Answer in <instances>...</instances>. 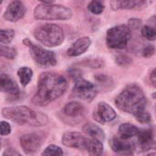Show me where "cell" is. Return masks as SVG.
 Instances as JSON below:
<instances>
[{"instance_id":"obj_19","label":"cell","mask_w":156,"mask_h":156,"mask_svg":"<svg viewBox=\"0 0 156 156\" xmlns=\"http://www.w3.org/2000/svg\"><path fill=\"white\" fill-rule=\"evenodd\" d=\"M63 112L69 117H79L84 112V107L78 101H70L64 106Z\"/></svg>"},{"instance_id":"obj_11","label":"cell","mask_w":156,"mask_h":156,"mask_svg":"<svg viewBox=\"0 0 156 156\" xmlns=\"http://www.w3.org/2000/svg\"><path fill=\"white\" fill-rule=\"evenodd\" d=\"M117 114L112 107H111L106 102H100L98 103L94 112H93V118L96 122H98L101 124H105L112 122L115 118Z\"/></svg>"},{"instance_id":"obj_35","label":"cell","mask_w":156,"mask_h":156,"mask_svg":"<svg viewBox=\"0 0 156 156\" xmlns=\"http://www.w3.org/2000/svg\"><path fill=\"white\" fill-rule=\"evenodd\" d=\"M153 96H154V98H156V93H154V95H153Z\"/></svg>"},{"instance_id":"obj_13","label":"cell","mask_w":156,"mask_h":156,"mask_svg":"<svg viewBox=\"0 0 156 156\" xmlns=\"http://www.w3.org/2000/svg\"><path fill=\"white\" fill-rule=\"evenodd\" d=\"M25 5L19 0H15L8 5L3 15V17L9 22H16L21 19L25 16Z\"/></svg>"},{"instance_id":"obj_27","label":"cell","mask_w":156,"mask_h":156,"mask_svg":"<svg viewBox=\"0 0 156 156\" xmlns=\"http://www.w3.org/2000/svg\"><path fill=\"white\" fill-rule=\"evenodd\" d=\"M1 56L6 58L13 59L16 57V50L14 48H10L5 45H1Z\"/></svg>"},{"instance_id":"obj_5","label":"cell","mask_w":156,"mask_h":156,"mask_svg":"<svg viewBox=\"0 0 156 156\" xmlns=\"http://www.w3.org/2000/svg\"><path fill=\"white\" fill-rule=\"evenodd\" d=\"M34 16L39 20H68L72 17V11L62 5L42 4L36 6Z\"/></svg>"},{"instance_id":"obj_15","label":"cell","mask_w":156,"mask_h":156,"mask_svg":"<svg viewBox=\"0 0 156 156\" xmlns=\"http://www.w3.org/2000/svg\"><path fill=\"white\" fill-rule=\"evenodd\" d=\"M110 146L114 153L120 154H132L133 150L134 149V145L128 143L127 140L119 139V138H112L110 141Z\"/></svg>"},{"instance_id":"obj_20","label":"cell","mask_w":156,"mask_h":156,"mask_svg":"<svg viewBox=\"0 0 156 156\" xmlns=\"http://www.w3.org/2000/svg\"><path fill=\"white\" fill-rule=\"evenodd\" d=\"M139 130L140 129L132 123H123L119 127V134L122 139L128 141L133 137H136Z\"/></svg>"},{"instance_id":"obj_21","label":"cell","mask_w":156,"mask_h":156,"mask_svg":"<svg viewBox=\"0 0 156 156\" xmlns=\"http://www.w3.org/2000/svg\"><path fill=\"white\" fill-rule=\"evenodd\" d=\"M102 141L96 139V138H91L89 139V143L87 145V151L90 155H101L103 153V144L101 143Z\"/></svg>"},{"instance_id":"obj_3","label":"cell","mask_w":156,"mask_h":156,"mask_svg":"<svg viewBox=\"0 0 156 156\" xmlns=\"http://www.w3.org/2000/svg\"><path fill=\"white\" fill-rule=\"evenodd\" d=\"M3 116L18 125L44 126L48 122L46 114L35 112L26 106H12L2 110Z\"/></svg>"},{"instance_id":"obj_14","label":"cell","mask_w":156,"mask_h":156,"mask_svg":"<svg viewBox=\"0 0 156 156\" xmlns=\"http://www.w3.org/2000/svg\"><path fill=\"white\" fill-rule=\"evenodd\" d=\"M91 45V40L88 37H82L78 38L71 47L68 49L67 54L69 57H78L85 53Z\"/></svg>"},{"instance_id":"obj_4","label":"cell","mask_w":156,"mask_h":156,"mask_svg":"<svg viewBox=\"0 0 156 156\" xmlns=\"http://www.w3.org/2000/svg\"><path fill=\"white\" fill-rule=\"evenodd\" d=\"M34 37L44 46L53 48L59 46L63 42L64 32L56 24H43L34 30Z\"/></svg>"},{"instance_id":"obj_1","label":"cell","mask_w":156,"mask_h":156,"mask_svg":"<svg viewBox=\"0 0 156 156\" xmlns=\"http://www.w3.org/2000/svg\"><path fill=\"white\" fill-rule=\"evenodd\" d=\"M115 104L121 111L133 114L143 124L151 122V115L146 111L147 100L143 90L135 84L127 86L116 97Z\"/></svg>"},{"instance_id":"obj_25","label":"cell","mask_w":156,"mask_h":156,"mask_svg":"<svg viewBox=\"0 0 156 156\" xmlns=\"http://www.w3.org/2000/svg\"><path fill=\"white\" fill-rule=\"evenodd\" d=\"M142 36L148 40H155L156 28L151 26H144L142 28Z\"/></svg>"},{"instance_id":"obj_17","label":"cell","mask_w":156,"mask_h":156,"mask_svg":"<svg viewBox=\"0 0 156 156\" xmlns=\"http://www.w3.org/2000/svg\"><path fill=\"white\" fill-rule=\"evenodd\" d=\"M146 0H111V6L113 10L136 9L141 7Z\"/></svg>"},{"instance_id":"obj_32","label":"cell","mask_w":156,"mask_h":156,"mask_svg":"<svg viewBox=\"0 0 156 156\" xmlns=\"http://www.w3.org/2000/svg\"><path fill=\"white\" fill-rule=\"evenodd\" d=\"M125 60H131V59L128 58L127 57H124V56H119L116 58V62L119 63V64H122V65H125V63H126Z\"/></svg>"},{"instance_id":"obj_18","label":"cell","mask_w":156,"mask_h":156,"mask_svg":"<svg viewBox=\"0 0 156 156\" xmlns=\"http://www.w3.org/2000/svg\"><path fill=\"white\" fill-rule=\"evenodd\" d=\"M82 131H83V133H85L91 138H96L101 141H103L105 139V133H104L103 130L101 128H100L99 126L95 125L94 123L88 122V123L84 124L82 127Z\"/></svg>"},{"instance_id":"obj_2","label":"cell","mask_w":156,"mask_h":156,"mask_svg":"<svg viewBox=\"0 0 156 156\" xmlns=\"http://www.w3.org/2000/svg\"><path fill=\"white\" fill-rule=\"evenodd\" d=\"M68 88L64 76L55 72H43L40 74L37 90L32 102L37 106H46L61 97Z\"/></svg>"},{"instance_id":"obj_23","label":"cell","mask_w":156,"mask_h":156,"mask_svg":"<svg viewBox=\"0 0 156 156\" xmlns=\"http://www.w3.org/2000/svg\"><path fill=\"white\" fill-rule=\"evenodd\" d=\"M88 9L94 15H100L104 10V5L102 0H91L88 5Z\"/></svg>"},{"instance_id":"obj_6","label":"cell","mask_w":156,"mask_h":156,"mask_svg":"<svg viewBox=\"0 0 156 156\" xmlns=\"http://www.w3.org/2000/svg\"><path fill=\"white\" fill-rule=\"evenodd\" d=\"M131 29L128 26L119 25L110 28L107 31L106 43L110 48L122 49L131 39Z\"/></svg>"},{"instance_id":"obj_24","label":"cell","mask_w":156,"mask_h":156,"mask_svg":"<svg viewBox=\"0 0 156 156\" xmlns=\"http://www.w3.org/2000/svg\"><path fill=\"white\" fill-rule=\"evenodd\" d=\"M15 37V31L13 29H1L0 30V42L1 45H8L12 42Z\"/></svg>"},{"instance_id":"obj_10","label":"cell","mask_w":156,"mask_h":156,"mask_svg":"<svg viewBox=\"0 0 156 156\" xmlns=\"http://www.w3.org/2000/svg\"><path fill=\"white\" fill-rule=\"evenodd\" d=\"M136 138L137 140L133 145L134 149L140 153L147 152L156 147L154 134L151 130H139Z\"/></svg>"},{"instance_id":"obj_33","label":"cell","mask_w":156,"mask_h":156,"mask_svg":"<svg viewBox=\"0 0 156 156\" xmlns=\"http://www.w3.org/2000/svg\"><path fill=\"white\" fill-rule=\"evenodd\" d=\"M150 80L153 84V86H154L156 88V69H154V71L151 73V76H150Z\"/></svg>"},{"instance_id":"obj_16","label":"cell","mask_w":156,"mask_h":156,"mask_svg":"<svg viewBox=\"0 0 156 156\" xmlns=\"http://www.w3.org/2000/svg\"><path fill=\"white\" fill-rule=\"evenodd\" d=\"M0 88L3 92L13 96H17L20 93L19 87L16 82L6 74H1L0 76Z\"/></svg>"},{"instance_id":"obj_7","label":"cell","mask_w":156,"mask_h":156,"mask_svg":"<svg viewBox=\"0 0 156 156\" xmlns=\"http://www.w3.org/2000/svg\"><path fill=\"white\" fill-rule=\"evenodd\" d=\"M24 44L27 47L30 56L34 61L42 67H52L57 64V58L54 52L35 45L29 39L25 38Z\"/></svg>"},{"instance_id":"obj_12","label":"cell","mask_w":156,"mask_h":156,"mask_svg":"<svg viewBox=\"0 0 156 156\" xmlns=\"http://www.w3.org/2000/svg\"><path fill=\"white\" fill-rule=\"evenodd\" d=\"M42 143V138L37 133H27L20 137V145L27 154L37 152Z\"/></svg>"},{"instance_id":"obj_8","label":"cell","mask_w":156,"mask_h":156,"mask_svg":"<svg viewBox=\"0 0 156 156\" xmlns=\"http://www.w3.org/2000/svg\"><path fill=\"white\" fill-rule=\"evenodd\" d=\"M74 80H75V84L73 88L74 94L80 100H83L88 102L92 101L98 94L97 87L93 83L84 80L80 75L75 76Z\"/></svg>"},{"instance_id":"obj_26","label":"cell","mask_w":156,"mask_h":156,"mask_svg":"<svg viewBox=\"0 0 156 156\" xmlns=\"http://www.w3.org/2000/svg\"><path fill=\"white\" fill-rule=\"evenodd\" d=\"M42 155H63V151L60 147L51 144L45 148L42 152Z\"/></svg>"},{"instance_id":"obj_9","label":"cell","mask_w":156,"mask_h":156,"mask_svg":"<svg viewBox=\"0 0 156 156\" xmlns=\"http://www.w3.org/2000/svg\"><path fill=\"white\" fill-rule=\"evenodd\" d=\"M61 143L66 147L75 148L79 150H86L89 139L80 133L69 132L64 133L61 139Z\"/></svg>"},{"instance_id":"obj_29","label":"cell","mask_w":156,"mask_h":156,"mask_svg":"<svg viewBox=\"0 0 156 156\" xmlns=\"http://www.w3.org/2000/svg\"><path fill=\"white\" fill-rule=\"evenodd\" d=\"M154 53V48L151 45L145 47L143 50V56L144 57H146V58H149V57H152Z\"/></svg>"},{"instance_id":"obj_34","label":"cell","mask_w":156,"mask_h":156,"mask_svg":"<svg viewBox=\"0 0 156 156\" xmlns=\"http://www.w3.org/2000/svg\"><path fill=\"white\" fill-rule=\"evenodd\" d=\"M39 2L43 3V4H47V5H49V4H53L55 2V0H38Z\"/></svg>"},{"instance_id":"obj_31","label":"cell","mask_w":156,"mask_h":156,"mask_svg":"<svg viewBox=\"0 0 156 156\" xmlns=\"http://www.w3.org/2000/svg\"><path fill=\"white\" fill-rule=\"evenodd\" d=\"M129 25H130V27H132L133 28H137V27H140L141 21L138 20V19H132V20L129 21Z\"/></svg>"},{"instance_id":"obj_22","label":"cell","mask_w":156,"mask_h":156,"mask_svg":"<svg viewBox=\"0 0 156 156\" xmlns=\"http://www.w3.org/2000/svg\"><path fill=\"white\" fill-rule=\"evenodd\" d=\"M17 76L19 78L21 85L23 87H26L31 81V79L33 77V71L30 68L21 67L17 70Z\"/></svg>"},{"instance_id":"obj_30","label":"cell","mask_w":156,"mask_h":156,"mask_svg":"<svg viewBox=\"0 0 156 156\" xmlns=\"http://www.w3.org/2000/svg\"><path fill=\"white\" fill-rule=\"evenodd\" d=\"M15 156V155H20V153H18L17 151L12 149V148H9L7 149L4 154H3V156Z\"/></svg>"},{"instance_id":"obj_28","label":"cell","mask_w":156,"mask_h":156,"mask_svg":"<svg viewBox=\"0 0 156 156\" xmlns=\"http://www.w3.org/2000/svg\"><path fill=\"white\" fill-rule=\"evenodd\" d=\"M0 131H1V135L2 136H6L11 133V126L8 122L3 121L0 123Z\"/></svg>"}]
</instances>
